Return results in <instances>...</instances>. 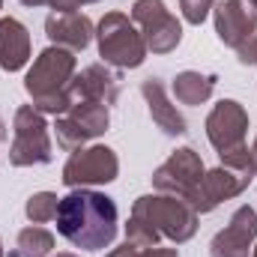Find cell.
I'll return each mask as SVG.
<instances>
[{
	"label": "cell",
	"instance_id": "obj_31",
	"mask_svg": "<svg viewBox=\"0 0 257 257\" xmlns=\"http://www.w3.org/2000/svg\"><path fill=\"white\" fill-rule=\"evenodd\" d=\"M0 257H3V242H0Z\"/></svg>",
	"mask_w": 257,
	"mask_h": 257
},
{
	"label": "cell",
	"instance_id": "obj_6",
	"mask_svg": "<svg viewBox=\"0 0 257 257\" xmlns=\"http://www.w3.org/2000/svg\"><path fill=\"white\" fill-rule=\"evenodd\" d=\"M128 18L135 21L147 42V51L153 54H171L183 42V24L165 6V0H135Z\"/></svg>",
	"mask_w": 257,
	"mask_h": 257
},
{
	"label": "cell",
	"instance_id": "obj_24",
	"mask_svg": "<svg viewBox=\"0 0 257 257\" xmlns=\"http://www.w3.org/2000/svg\"><path fill=\"white\" fill-rule=\"evenodd\" d=\"M87 3H96V0H51V9L54 12H78Z\"/></svg>",
	"mask_w": 257,
	"mask_h": 257
},
{
	"label": "cell",
	"instance_id": "obj_28",
	"mask_svg": "<svg viewBox=\"0 0 257 257\" xmlns=\"http://www.w3.org/2000/svg\"><path fill=\"white\" fill-rule=\"evenodd\" d=\"M57 257H78V254H72V251H63V254H57Z\"/></svg>",
	"mask_w": 257,
	"mask_h": 257
},
{
	"label": "cell",
	"instance_id": "obj_32",
	"mask_svg": "<svg viewBox=\"0 0 257 257\" xmlns=\"http://www.w3.org/2000/svg\"><path fill=\"white\" fill-rule=\"evenodd\" d=\"M0 9H3V0H0Z\"/></svg>",
	"mask_w": 257,
	"mask_h": 257
},
{
	"label": "cell",
	"instance_id": "obj_21",
	"mask_svg": "<svg viewBox=\"0 0 257 257\" xmlns=\"http://www.w3.org/2000/svg\"><path fill=\"white\" fill-rule=\"evenodd\" d=\"M105 257H177V248H159V245L144 248V245H135V242H128L126 239L120 248L108 251Z\"/></svg>",
	"mask_w": 257,
	"mask_h": 257
},
{
	"label": "cell",
	"instance_id": "obj_4",
	"mask_svg": "<svg viewBox=\"0 0 257 257\" xmlns=\"http://www.w3.org/2000/svg\"><path fill=\"white\" fill-rule=\"evenodd\" d=\"M96 42H99V57L105 66L117 69H138L147 60V42L135 21L123 12H105L99 27H96Z\"/></svg>",
	"mask_w": 257,
	"mask_h": 257
},
{
	"label": "cell",
	"instance_id": "obj_19",
	"mask_svg": "<svg viewBox=\"0 0 257 257\" xmlns=\"http://www.w3.org/2000/svg\"><path fill=\"white\" fill-rule=\"evenodd\" d=\"M51 251H54V233L39 224H30L18 233L15 251L9 257H48Z\"/></svg>",
	"mask_w": 257,
	"mask_h": 257
},
{
	"label": "cell",
	"instance_id": "obj_3",
	"mask_svg": "<svg viewBox=\"0 0 257 257\" xmlns=\"http://www.w3.org/2000/svg\"><path fill=\"white\" fill-rule=\"evenodd\" d=\"M72 78H75V54L51 45L33 60L27 78H24V90L33 99L36 111L60 117L75 105Z\"/></svg>",
	"mask_w": 257,
	"mask_h": 257
},
{
	"label": "cell",
	"instance_id": "obj_15",
	"mask_svg": "<svg viewBox=\"0 0 257 257\" xmlns=\"http://www.w3.org/2000/svg\"><path fill=\"white\" fill-rule=\"evenodd\" d=\"M72 96H75V102L84 99V102H99V105L111 108L120 99V78L108 66L93 63L72 78Z\"/></svg>",
	"mask_w": 257,
	"mask_h": 257
},
{
	"label": "cell",
	"instance_id": "obj_12",
	"mask_svg": "<svg viewBox=\"0 0 257 257\" xmlns=\"http://www.w3.org/2000/svg\"><path fill=\"white\" fill-rule=\"evenodd\" d=\"M257 239V212L254 206H239L224 230H218L209 242L212 257H251Z\"/></svg>",
	"mask_w": 257,
	"mask_h": 257
},
{
	"label": "cell",
	"instance_id": "obj_27",
	"mask_svg": "<svg viewBox=\"0 0 257 257\" xmlns=\"http://www.w3.org/2000/svg\"><path fill=\"white\" fill-rule=\"evenodd\" d=\"M3 135H6V128H3V120H0V141H3Z\"/></svg>",
	"mask_w": 257,
	"mask_h": 257
},
{
	"label": "cell",
	"instance_id": "obj_9",
	"mask_svg": "<svg viewBox=\"0 0 257 257\" xmlns=\"http://www.w3.org/2000/svg\"><path fill=\"white\" fill-rule=\"evenodd\" d=\"M206 168H203V159L194 153L192 147H183L177 153H171L168 162H162L153 174V189L165 194H177L183 200H192L200 180H203Z\"/></svg>",
	"mask_w": 257,
	"mask_h": 257
},
{
	"label": "cell",
	"instance_id": "obj_11",
	"mask_svg": "<svg viewBox=\"0 0 257 257\" xmlns=\"http://www.w3.org/2000/svg\"><path fill=\"white\" fill-rule=\"evenodd\" d=\"M251 180H254L251 174H242V171H233L227 165H218V168L203 174V180H200V186H197V192H194V197L189 203H192V209L197 215L200 212H212L221 200H230V197L242 194L251 186Z\"/></svg>",
	"mask_w": 257,
	"mask_h": 257
},
{
	"label": "cell",
	"instance_id": "obj_30",
	"mask_svg": "<svg viewBox=\"0 0 257 257\" xmlns=\"http://www.w3.org/2000/svg\"><path fill=\"white\" fill-rule=\"evenodd\" d=\"M251 257H257V245H254V251H251Z\"/></svg>",
	"mask_w": 257,
	"mask_h": 257
},
{
	"label": "cell",
	"instance_id": "obj_7",
	"mask_svg": "<svg viewBox=\"0 0 257 257\" xmlns=\"http://www.w3.org/2000/svg\"><path fill=\"white\" fill-rule=\"evenodd\" d=\"M111 126V114H108V105H99V102H84L78 99L66 114L57 117L54 132H57V144L66 153H75L81 150L87 141L105 135Z\"/></svg>",
	"mask_w": 257,
	"mask_h": 257
},
{
	"label": "cell",
	"instance_id": "obj_8",
	"mask_svg": "<svg viewBox=\"0 0 257 257\" xmlns=\"http://www.w3.org/2000/svg\"><path fill=\"white\" fill-rule=\"evenodd\" d=\"M120 174V159L111 147H81L69 156L63 165V183L69 189H90V186H105L114 183Z\"/></svg>",
	"mask_w": 257,
	"mask_h": 257
},
{
	"label": "cell",
	"instance_id": "obj_14",
	"mask_svg": "<svg viewBox=\"0 0 257 257\" xmlns=\"http://www.w3.org/2000/svg\"><path fill=\"white\" fill-rule=\"evenodd\" d=\"M45 33H48L51 45L75 54V51H84L93 42L96 27L84 12H51L45 18Z\"/></svg>",
	"mask_w": 257,
	"mask_h": 257
},
{
	"label": "cell",
	"instance_id": "obj_29",
	"mask_svg": "<svg viewBox=\"0 0 257 257\" xmlns=\"http://www.w3.org/2000/svg\"><path fill=\"white\" fill-rule=\"evenodd\" d=\"M248 6H251V9L257 12V0H248Z\"/></svg>",
	"mask_w": 257,
	"mask_h": 257
},
{
	"label": "cell",
	"instance_id": "obj_10",
	"mask_svg": "<svg viewBox=\"0 0 257 257\" xmlns=\"http://www.w3.org/2000/svg\"><path fill=\"white\" fill-rule=\"evenodd\" d=\"M245 132H248V111L236 99H221L206 117V138L218 150V156L242 147Z\"/></svg>",
	"mask_w": 257,
	"mask_h": 257
},
{
	"label": "cell",
	"instance_id": "obj_5",
	"mask_svg": "<svg viewBox=\"0 0 257 257\" xmlns=\"http://www.w3.org/2000/svg\"><path fill=\"white\" fill-rule=\"evenodd\" d=\"M9 162L15 168H33V165H48L51 162L48 123H45V114L36 111L33 105H21L15 111Z\"/></svg>",
	"mask_w": 257,
	"mask_h": 257
},
{
	"label": "cell",
	"instance_id": "obj_22",
	"mask_svg": "<svg viewBox=\"0 0 257 257\" xmlns=\"http://www.w3.org/2000/svg\"><path fill=\"white\" fill-rule=\"evenodd\" d=\"M180 9L189 24H203L206 15L215 9V0H180Z\"/></svg>",
	"mask_w": 257,
	"mask_h": 257
},
{
	"label": "cell",
	"instance_id": "obj_13",
	"mask_svg": "<svg viewBox=\"0 0 257 257\" xmlns=\"http://www.w3.org/2000/svg\"><path fill=\"white\" fill-rule=\"evenodd\" d=\"M215 18V33L221 45L239 51L251 36L257 33V12L248 6V0H221L212 9Z\"/></svg>",
	"mask_w": 257,
	"mask_h": 257
},
{
	"label": "cell",
	"instance_id": "obj_16",
	"mask_svg": "<svg viewBox=\"0 0 257 257\" xmlns=\"http://www.w3.org/2000/svg\"><path fill=\"white\" fill-rule=\"evenodd\" d=\"M141 96L147 102V111H150L153 123L165 135H171V138L186 135V117L177 111V105L171 102V96H168V90H165V84L159 78H147L141 84Z\"/></svg>",
	"mask_w": 257,
	"mask_h": 257
},
{
	"label": "cell",
	"instance_id": "obj_26",
	"mask_svg": "<svg viewBox=\"0 0 257 257\" xmlns=\"http://www.w3.org/2000/svg\"><path fill=\"white\" fill-rule=\"evenodd\" d=\"M251 153H254V165H257V138H254V147H251Z\"/></svg>",
	"mask_w": 257,
	"mask_h": 257
},
{
	"label": "cell",
	"instance_id": "obj_23",
	"mask_svg": "<svg viewBox=\"0 0 257 257\" xmlns=\"http://www.w3.org/2000/svg\"><path fill=\"white\" fill-rule=\"evenodd\" d=\"M236 54H239V63L242 66H257V33L236 51Z\"/></svg>",
	"mask_w": 257,
	"mask_h": 257
},
{
	"label": "cell",
	"instance_id": "obj_1",
	"mask_svg": "<svg viewBox=\"0 0 257 257\" xmlns=\"http://www.w3.org/2000/svg\"><path fill=\"white\" fill-rule=\"evenodd\" d=\"M57 233L75 248L99 251L117 239V203L93 189H72L57 206Z\"/></svg>",
	"mask_w": 257,
	"mask_h": 257
},
{
	"label": "cell",
	"instance_id": "obj_25",
	"mask_svg": "<svg viewBox=\"0 0 257 257\" xmlns=\"http://www.w3.org/2000/svg\"><path fill=\"white\" fill-rule=\"evenodd\" d=\"M18 3H24V6H33V9H39V6H51V0H18Z\"/></svg>",
	"mask_w": 257,
	"mask_h": 257
},
{
	"label": "cell",
	"instance_id": "obj_20",
	"mask_svg": "<svg viewBox=\"0 0 257 257\" xmlns=\"http://www.w3.org/2000/svg\"><path fill=\"white\" fill-rule=\"evenodd\" d=\"M57 206H60V197L54 192H36L33 197H27L24 212L33 224H45V221L57 218Z\"/></svg>",
	"mask_w": 257,
	"mask_h": 257
},
{
	"label": "cell",
	"instance_id": "obj_17",
	"mask_svg": "<svg viewBox=\"0 0 257 257\" xmlns=\"http://www.w3.org/2000/svg\"><path fill=\"white\" fill-rule=\"evenodd\" d=\"M30 60V33L18 18H0V69L18 72Z\"/></svg>",
	"mask_w": 257,
	"mask_h": 257
},
{
	"label": "cell",
	"instance_id": "obj_2",
	"mask_svg": "<svg viewBox=\"0 0 257 257\" xmlns=\"http://www.w3.org/2000/svg\"><path fill=\"white\" fill-rule=\"evenodd\" d=\"M194 233H197V212L192 209V203L165 192L138 197L126 224V239L144 248H153L162 239L180 245L189 242Z\"/></svg>",
	"mask_w": 257,
	"mask_h": 257
},
{
	"label": "cell",
	"instance_id": "obj_18",
	"mask_svg": "<svg viewBox=\"0 0 257 257\" xmlns=\"http://www.w3.org/2000/svg\"><path fill=\"white\" fill-rule=\"evenodd\" d=\"M215 75H200V72H192V69H186V72H180L177 78H174V99L180 102V105H203L209 96H212V90H215Z\"/></svg>",
	"mask_w": 257,
	"mask_h": 257
}]
</instances>
